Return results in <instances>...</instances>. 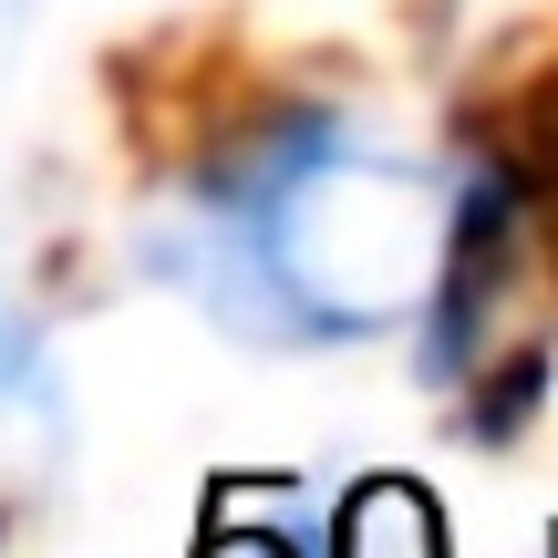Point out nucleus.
<instances>
[{
	"instance_id": "nucleus-2",
	"label": "nucleus",
	"mask_w": 558,
	"mask_h": 558,
	"mask_svg": "<svg viewBox=\"0 0 558 558\" xmlns=\"http://www.w3.org/2000/svg\"><path fill=\"white\" fill-rule=\"evenodd\" d=\"M507 186H527V207H538V228H548V259H558V73L527 94V135H518Z\"/></svg>"
},
{
	"instance_id": "nucleus-1",
	"label": "nucleus",
	"mask_w": 558,
	"mask_h": 558,
	"mask_svg": "<svg viewBox=\"0 0 558 558\" xmlns=\"http://www.w3.org/2000/svg\"><path fill=\"white\" fill-rule=\"evenodd\" d=\"M341 558H445V518L403 476H373L341 507Z\"/></svg>"
}]
</instances>
